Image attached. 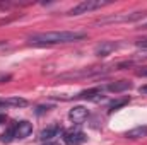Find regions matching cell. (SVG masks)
<instances>
[{
    "label": "cell",
    "instance_id": "13",
    "mask_svg": "<svg viewBox=\"0 0 147 145\" xmlns=\"http://www.w3.org/2000/svg\"><path fill=\"white\" fill-rule=\"evenodd\" d=\"M128 103H130V97H121V99H116V101L110 103L108 111H110V113H113V111H116V109L123 108V106H125V104H128Z\"/></svg>",
    "mask_w": 147,
    "mask_h": 145
},
{
    "label": "cell",
    "instance_id": "8",
    "mask_svg": "<svg viewBox=\"0 0 147 145\" xmlns=\"http://www.w3.org/2000/svg\"><path fill=\"white\" fill-rule=\"evenodd\" d=\"M120 48V43H115V41H101L96 48H94V53L98 56H108L113 51H116Z\"/></svg>",
    "mask_w": 147,
    "mask_h": 145
},
{
    "label": "cell",
    "instance_id": "17",
    "mask_svg": "<svg viewBox=\"0 0 147 145\" xmlns=\"http://www.w3.org/2000/svg\"><path fill=\"white\" fill-rule=\"evenodd\" d=\"M5 121H7V116L5 114H0V125H3Z\"/></svg>",
    "mask_w": 147,
    "mask_h": 145
},
{
    "label": "cell",
    "instance_id": "2",
    "mask_svg": "<svg viewBox=\"0 0 147 145\" xmlns=\"http://www.w3.org/2000/svg\"><path fill=\"white\" fill-rule=\"evenodd\" d=\"M31 133H33V125L29 121H26V119L16 121L0 135V142L2 144H10L12 140H22V138L29 137Z\"/></svg>",
    "mask_w": 147,
    "mask_h": 145
},
{
    "label": "cell",
    "instance_id": "11",
    "mask_svg": "<svg viewBox=\"0 0 147 145\" xmlns=\"http://www.w3.org/2000/svg\"><path fill=\"white\" fill-rule=\"evenodd\" d=\"M28 101L22 97H7V99H0V108H22L26 106Z\"/></svg>",
    "mask_w": 147,
    "mask_h": 145
},
{
    "label": "cell",
    "instance_id": "9",
    "mask_svg": "<svg viewBox=\"0 0 147 145\" xmlns=\"http://www.w3.org/2000/svg\"><path fill=\"white\" fill-rule=\"evenodd\" d=\"M60 132H62V126H60L58 123H55V125H50V126H46V128H43L38 138H39L41 142H50L51 138H55V137H58V133H60Z\"/></svg>",
    "mask_w": 147,
    "mask_h": 145
},
{
    "label": "cell",
    "instance_id": "7",
    "mask_svg": "<svg viewBox=\"0 0 147 145\" xmlns=\"http://www.w3.org/2000/svg\"><path fill=\"white\" fill-rule=\"evenodd\" d=\"M74 97H75V99H87V101L98 103V101H101L105 96H103V89H101V87H91V89H86V91L79 92V94L74 96Z\"/></svg>",
    "mask_w": 147,
    "mask_h": 145
},
{
    "label": "cell",
    "instance_id": "5",
    "mask_svg": "<svg viewBox=\"0 0 147 145\" xmlns=\"http://www.w3.org/2000/svg\"><path fill=\"white\" fill-rule=\"evenodd\" d=\"M62 140L65 145H82L87 142V135L80 130H67L62 135Z\"/></svg>",
    "mask_w": 147,
    "mask_h": 145
},
{
    "label": "cell",
    "instance_id": "3",
    "mask_svg": "<svg viewBox=\"0 0 147 145\" xmlns=\"http://www.w3.org/2000/svg\"><path fill=\"white\" fill-rule=\"evenodd\" d=\"M110 2H101V0H84L77 5H74L72 9L67 12L69 15H82V14H87V12H92V10H98L105 5H108Z\"/></svg>",
    "mask_w": 147,
    "mask_h": 145
},
{
    "label": "cell",
    "instance_id": "19",
    "mask_svg": "<svg viewBox=\"0 0 147 145\" xmlns=\"http://www.w3.org/2000/svg\"><path fill=\"white\" fill-rule=\"evenodd\" d=\"M140 29H147V22H146V24H142V26H140Z\"/></svg>",
    "mask_w": 147,
    "mask_h": 145
},
{
    "label": "cell",
    "instance_id": "16",
    "mask_svg": "<svg viewBox=\"0 0 147 145\" xmlns=\"http://www.w3.org/2000/svg\"><path fill=\"white\" fill-rule=\"evenodd\" d=\"M139 92H140V94H146V96H147V84H146V85H140V87H139Z\"/></svg>",
    "mask_w": 147,
    "mask_h": 145
},
{
    "label": "cell",
    "instance_id": "6",
    "mask_svg": "<svg viewBox=\"0 0 147 145\" xmlns=\"http://www.w3.org/2000/svg\"><path fill=\"white\" fill-rule=\"evenodd\" d=\"M87 118H89V109L84 108V106H74L69 111V119L75 125H82Z\"/></svg>",
    "mask_w": 147,
    "mask_h": 145
},
{
    "label": "cell",
    "instance_id": "4",
    "mask_svg": "<svg viewBox=\"0 0 147 145\" xmlns=\"http://www.w3.org/2000/svg\"><path fill=\"white\" fill-rule=\"evenodd\" d=\"M146 10H139V12H132V14H123V15H113V17H106V19H99L96 21V24H108V22H134L139 21L142 17H146Z\"/></svg>",
    "mask_w": 147,
    "mask_h": 145
},
{
    "label": "cell",
    "instance_id": "15",
    "mask_svg": "<svg viewBox=\"0 0 147 145\" xmlns=\"http://www.w3.org/2000/svg\"><path fill=\"white\" fill-rule=\"evenodd\" d=\"M137 75H139V77H147V67L139 68V70H137Z\"/></svg>",
    "mask_w": 147,
    "mask_h": 145
},
{
    "label": "cell",
    "instance_id": "18",
    "mask_svg": "<svg viewBox=\"0 0 147 145\" xmlns=\"http://www.w3.org/2000/svg\"><path fill=\"white\" fill-rule=\"evenodd\" d=\"M7 79H9L7 75H0V80H7Z\"/></svg>",
    "mask_w": 147,
    "mask_h": 145
},
{
    "label": "cell",
    "instance_id": "10",
    "mask_svg": "<svg viewBox=\"0 0 147 145\" xmlns=\"http://www.w3.org/2000/svg\"><path fill=\"white\" fill-rule=\"evenodd\" d=\"M134 87V84L132 82H128V80H116V82H113V84H108V91L110 92H115V94H118V92H123V91H128V89H132Z\"/></svg>",
    "mask_w": 147,
    "mask_h": 145
},
{
    "label": "cell",
    "instance_id": "20",
    "mask_svg": "<svg viewBox=\"0 0 147 145\" xmlns=\"http://www.w3.org/2000/svg\"><path fill=\"white\" fill-rule=\"evenodd\" d=\"M45 145H58V144H53V142H48V144H45Z\"/></svg>",
    "mask_w": 147,
    "mask_h": 145
},
{
    "label": "cell",
    "instance_id": "12",
    "mask_svg": "<svg viewBox=\"0 0 147 145\" xmlns=\"http://www.w3.org/2000/svg\"><path fill=\"white\" fill-rule=\"evenodd\" d=\"M142 137H147V126H135L132 130H128L125 133V138H130V140H137V138H142Z\"/></svg>",
    "mask_w": 147,
    "mask_h": 145
},
{
    "label": "cell",
    "instance_id": "14",
    "mask_svg": "<svg viewBox=\"0 0 147 145\" xmlns=\"http://www.w3.org/2000/svg\"><path fill=\"white\" fill-rule=\"evenodd\" d=\"M135 46H139V48H142V50H147V39H139V41L135 43Z\"/></svg>",
    "mask_w": 147,
    "mask_h": 145
},
{
    "label": "cell",
    "instance_id": "1",
    "mask_svg": "<svg viewBox=\"0 0 147 145\" xmlns=\"http://www.w3.org/2000/svg\"><path fill=\"white\" fill-rule=\"evenodd\" d=\"M87 34L82 31H50V33H38L28 38L29 44L33 46H55V44H67L86 39Z\"/></svg>",
    "mask_w": 147,
    "mask_h": 145
}]
</instances>
